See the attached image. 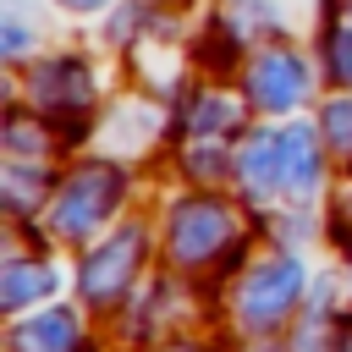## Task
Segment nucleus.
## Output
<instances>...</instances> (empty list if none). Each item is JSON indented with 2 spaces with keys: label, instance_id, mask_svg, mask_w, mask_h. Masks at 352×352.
I'll list each match as a JSON object with an SVG mask.
<instances>
[{
  "label": "nucleus",
  "instance_id": "obj_3",
  "mask_svg": "<svg viewBox=\"0 0 352 352\" xmlns=\"http://www.w3.org/2000/svg\"><path fill=\"white\" fill-rule=\"evenodd\" d=\"M72 336H77V324H72V314H38V319H28L16 336H11V346L16 352H72Z\"/></svg>",
  "mask_w": 352,
  "mask_h": 352
},
{
  "label": "nucleus",
  "instance_id": "obj_1",
  "mask_svg": "<svg viewBox=\"0 0 352 352\" xmlns=\"http://www.w3.org/2000/svg\"><path fill=\"white\" fill-rule=\"evenodd\" d=\"M292 297H297V264L275 258V264H264V270L248 280V292H242V319H248V324H275V319L292 308Z\"/></svg>",
  "mask_w": 352,
  "mask_h": 352
},
{
  "label": "nucleus",
  "instance_id": "obj_2",
  "mask_svg": "<svg viewBox=\"0 0 352 352\" xmlns=\"http://www.w3.org/2000/svg\"><path fill=\"white\" fill-rule=\"evenodd\" d=\"M132 253H138V236H116L110 248H99V253H94V264L82 270V286H88L94 297H110V292L132 275V270H126V258H132Z\"/></svg>",
  "mask_w": 352,
  "mask_h": 352
},
{
  "label": "nucleus",
  "instance_id": "obj_4",
  "mask_svg": "<svg viewBox=\"0 0 352 352\" xmlns=\"http://www.w3.org/2000/svg\"><path fill=\"white\" fill-rule=\"evenodd\" d=\"M55 286V275L50 270H28V264H11L6 270V308H28L33 297H44Z\"/></svg>",
  "mask_w": 352,
  "mask_h": 352
}]
</instances>
